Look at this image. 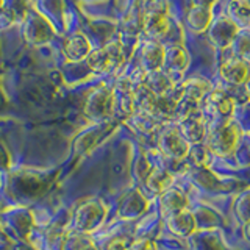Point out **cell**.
I'll use <instances>...</instances> for the list:
<instances>
[{"label":"cell","mask_w":250,"mask_h":250,"mask_svg":"<svg viewBox=\"0 0 250 250\" xmlns=\"http://www.w3.org/2000/svg\"><path fill=\"white\" fill-rule=\"evenodd\" d=\"M238 141V133L236 128L231 124H224L221 127H217L214 131H211L209 139H208V147L211 152L216 155H229L234 148V144Z\"/></svg>","instance_id":"obj_1"},{"label":"cell","mask_w":250,"mask_h":250,"mask_svg":"<svg viewBox=\"0 0 250 250\" xmlns=\"http://www.w3.org/2000/svg\"><path fill=\"white\" fill-rule=\"evenodd\" d=\"M119 61H122V52L116 44H109L96 52H91L88 57V64L94 72H108L114 69Z\"/></svg>","instance_id":"obj_2"},{"label":"cell","mask_w":250,"mask_h":250,"mask_svg":"<svg viewBox=\"0 0 250 250\" xmlns=\"http://www.w3.org/2000/svg\"><path fill=\"white\" fill-rule=\"evenodd\" d=\"M64 55L69 61H80L91 55V44L83 35H74L64 44Z\"/></svg>","instance_id":"obj_3"},{"label":"cell","mask_w":250,"mask_h":250,"mask_svg":"<svg viewBox=\"0 0 250 250\" xmlns=\"http://www.w3.org/2000/svg\"><path fill=\"white\" fill-rule=\"evenodd\" d=\"M221 72L225 80H229L234 84H241L249 77V66L241 60H230L222 66Z\"/></svg>","instance_id":"obj_4"},{"label":"cell","mask_w":250,"mask_h":250,"mask_svg":"<svg viewBox=\"0 0 250 250\" xmlns=\"http://www.w3.org/2000/svg\"><path fill=\"white\" fill-rule=\"evenodd\" d=\"M167 30V18L161 11H152L146 16V31L152 38H158Z\"/></svg>","instance_id":"obj_5"},{"label":"cell","mask_w":250,"mask_h":250,"mask_svg":"<svg viewBox=\"0 0 250 250\" xmlns=\"http://www.w3.org/2000/svg\"><path fill=\"white\" fill-rule=\"evenodd\" d=\"M170 183H172V175H169L167 172H164V170H155L153 174L148 177V185H150V188L156 192H163Z\"/></svg>","instance_id":"obj_6"},{"label":"cell","mask_w":250,"mask_h":250,"mask_svg":"<svg viewBox=\"0 0 250 250\" xmlns=\"http://www.w3.org/2000/svg\"><path fill=\"white\" fill-rule=\"evenodd\" d=\"M209 102L216 106V111L217 113H221L224 116H229L231 113V108H233V104H231V100L225 96L224 92H213L209 96Z\"/></svg>","instance_id":"obj_7"},{"label":"cell","mask_w":250,"mask_h":250,"mask_svg":"<svg viewBox=\"0 0 250 250\" xmlns=\"http://www.w3.org/2000/svg\"><path fill=\"white\" fill-rule=\"evenodd\" d=\"M105 250H131L124 238H113L106 242Z\"/></svg>","instance_id":"obj_8"},{"label":"cell","mask_w":250,"mask_h":250,"mask_svg":"<svg viewBox=\"0 0 250 250\" xmlns=\"http://www.w3.org/2000/svg\"><path fill=\"white\" fill-rule=\"evenodd\" d=\"M131 250H156V246H155V242L150 239H141V241L133 244Z\"/></svg>","instance_id":"obj_9"},{"label":"cell","mask_w":250,"mask_h":250,"mask_svg":"<svg viewBox=\"0 0 250 250\" xmlns=\"http://www.w3.org/2000/svg\"><path fill=\"white\" fill-rule=\"evenodd\" d=\"M2 5H3V0H0V8H2Z\"/></svg>","instance_id":"obj_10"}]
</instances>
